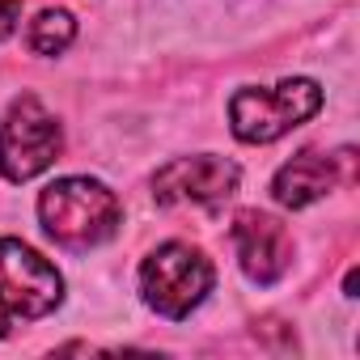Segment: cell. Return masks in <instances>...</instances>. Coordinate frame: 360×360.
I'll return each mask as SVG.
<instances>
[{"instance_id":"obj_1","label":"cell","mask_w":360,"mask_h":360,"mask_svg":"<svg viewBox=\"0 0 360 360\" xmlns=\"http://www.w3.org/2000/svg\"><path fill=\"white\" fill-rule=\"evenodd\" d=\"M39 217H43V229L60 246L89 250V246H102L106 238H115L123 208L94 178H60V183H51L43 191Z\"/></svg>"},{"instance_id":"obj_2","label":"cell","mask_w":360,"mask_h":360,"mask_svg":"<svg viewBox=\"0 0 360 360\" xmlns=\"http://www.w3.org/2000/svg\"><path fill=\"white\" fill-rule=\"evenodd\" d=\"M322 106V89L305 77L297 81H280L271 89H238L229 102V119H233V136L246 144H271L284 131L301 127L309 115H318Z\"/></svg>"},{"instance_id":"obj_3","label":"cell","mask_w":360,"mask_h":360,"mask_svg":"<svg viewBox=\"0 0 360 360\" xmlns=\"http://www.w3.org/2000/svg\"><path fill=\"white\" fill-rule=\"evenodd\" d=\"M60 297H64L60 271L39 250L13 238H0V335H9L18 322L51 314Z\"/></svg>"},{"instance_id":"obj_4","label":"cell","mask_w":360,"mask_h":360,"mask_svg":"<svg viewBox=\"0 0 360 360\" xmlns=\"http://www.w3.org/2000/svg\"><path fill=\"white\" fill-rule=\"evenodd\" d=\"M208 288H212V263L187 242H165L140 267V292L165 318H187L208 297Z\"/></svg>"},{"instance_id":"obj_5","label":"cell","mask_w":360,"mask_h":360,"mask_svg":"<svg viewBox=\"0 0 360 360\" xmlns=\"http://www.w3.org/2000/svg\"><path fill=\"white\" fill-rule=\"evenodd\" d=\"M64 148L60 123L43 110L39 98H18L0 123V174L9 183H26V178L43 174Z\"/></svg>"},{"instance_id":"obj_6","label":"cell","mask_w":360,"mask_h":360,"mask_svg":"<svg viewBox=\"0 0 360 360\" xmlns=\"http://www.w3.org/2000/svg\"><path fill=\"white\" fill-rule=\"evenodd\" d=\"M238 165L225 157H178L153 178V195L161 208L195 204V208H221L238 191Z\"/></svg>"},{"instance_id":"obj_7","label":"cell","mask_w":360,"mask_h":360,"mask_svg":"<svg viewBox=\"0 0 360 360\" xmlns=\"http://www.w3.org/2000/svg\"><path fill=\"white\" fill-rule=\"evenodd\" d=\"M233 246H238L242 271L255 284H276L292 267V238L267 212H238V221H233Z\"/></svg>"},{"instance_id":"obj_8","label":"cell","mask_w":360,"mask_h":360,"mask_svg":"<svg viewBox=\"0 0 360 360\" xmlns=\"http://www.w3.org/2000/svg\"><path fill=\"white\" fill-rule=\"evenodd\" d=\"M330 187H335V157H322V153H297L288 165H280L276 183H271L284 208H309Z\"/></svg>"},{"instance_id":"obj_9","label":"cell","mask_w":360,"mask_h":360,"mask_svg":"<svg viewBox=\"0 0 360 360\" xmlns=\"http://www.w3.org/2000/svg\"><path fill=\"white\" fill-rule=\"evenodd\" d=\"M72 34H77L72 18L64 9H47V13H39V22H30V51L56 56V51H64L72 43Z\"/></svg>"},{"instance_id":"obj_10","label":"cell","mask_w":360,"mask_h":360,"mask_svg":"<svg viewBox=\"0 0 360 360\" xmlns=\"http://www.w3.org/2000/svg\"><path fill=\"white\" fill-rule=\"evenodd\" d=\"M18 18H22V0H0V39L13 34Z\"/></svg>"}]
</instances>
